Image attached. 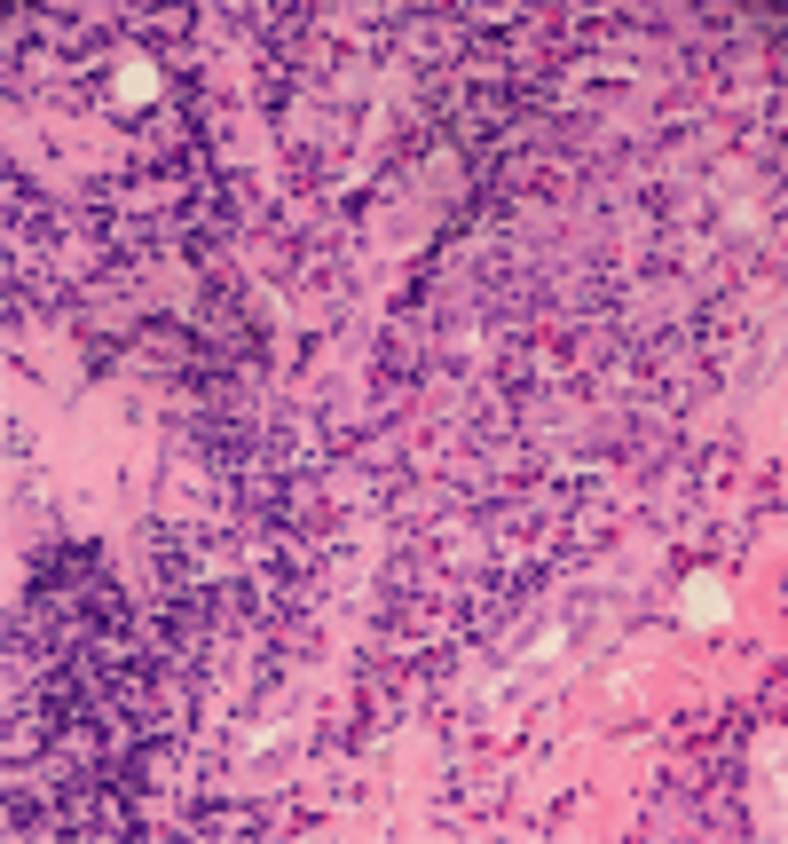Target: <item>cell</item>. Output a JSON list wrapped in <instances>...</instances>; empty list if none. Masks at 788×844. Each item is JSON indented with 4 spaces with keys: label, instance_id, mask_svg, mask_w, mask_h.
Listing matches in <instances>:
<instances>
[{
    "label": "cell",
    "instance_id": "7a4b0ae2",
    "mask_svg": "<svg viewBox=\"0 0 788 844\" xmlns=\"http://www.w3.org/2000/svg\"><path fill=\"white\" fill-rule=\"evenodd\" d=\"M118 95H127V103L135 95H158V71L150 64H118Z\"/></svg>",
    "mask_w": 788,
    "mask_h": 844
},
{
    "label": "cell",
    "instance_id": "6da1fadb",
    "mask_svg": "<svg viewBox=\"0 0 788 844\" xmlns=\"http://www.w3.org/2000/svg\"><path fill=\"white\" fill-rule=\"evenodd\" d=\"M726 608H733L726 584H710V577H694V584H686V624L710 631V624H726Z\"/></svg>",
    "mask_w": 788,
    "mask_h": 844
}]
</instances>
